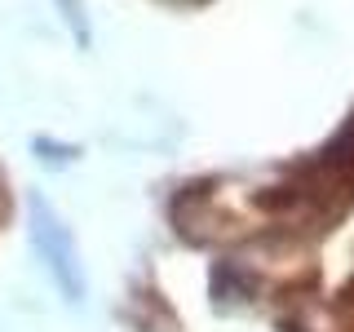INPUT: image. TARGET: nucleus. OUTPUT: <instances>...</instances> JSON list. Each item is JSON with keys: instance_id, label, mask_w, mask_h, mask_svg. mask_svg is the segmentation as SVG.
I'll return each mask as SVG.
<instances>
[{"instance_id": "f257e3e1", "label": "nucleus", "mask_w": 354, "mask_h": 332, "mask_svg": "<svg viewBox=\"0 0 354 332\" xmlns=\"http://www.w3.org/2000/svg\"><path fill=\"white\" fill-rule=\"evenodd\" d=\"M31 239H36L40 257L49 261V270H53V279H58V288L71 297V302H80L84 279H80V266H75V248H71L62 221L53 217V208L44 204V199H36V204H31Z\"/></svg>"}]
</instances>
